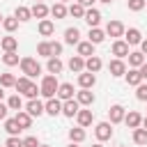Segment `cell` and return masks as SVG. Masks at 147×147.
<instances>
[{
    "label": "cell",
    "mask_w": 147,
    "mask_h": 147,
    "mask_svg": "<svg viewBox=\"0 0 147 147\" xmlns=\"http://www.w3.org/2000/svg\"><path fill=\"white\" fill-rule=\"evenodd\" d=\"M21 94H25L28 99H37V94H41V90L28 78V76H23V78H16V85H14Z\"/></svg>",
    "instance_id": "obj_1"
},
{
    "label": "cell",
    "mask_w": 147,
    "mask_h": 147,
    "mask_svg": "<svg viewBox=\"0 0 147 147\" xmlns=\"http://www.w3.org/2000/svg\"><path fill=\"white\" fill-rule=\"evenodd\" d=\"M57 87H60V83H57V76L55 74H48V76H44L41 78V94L46 96V99H53L55 94H57Z\"/></svg>",
    "instance_id": "obj_2"
},
{
    "label": "cell",
    "mask_w": 147,
    "mask_h": 147,
    "mask_svg": "<svg viewBox=\"0 0 147 147\" xmlns=\"http://www.w3.org/2000/svg\"><path fill=\"white\" fill-rule=\"evenodd\" d=\"M21 71L28 76V78H34L41 74V64L34 60V57H21Z\"/></svg>",
    "instance_id": "obj_3"
},
{
    "label": "cell",
    "mask_w": 147,
    "mask_h": 147,
    "mask_svg": "<svg viewBox=\"0 0 147 147\" xmlns=\"http://www.w3.org/2000/svg\"><path fill=\"white\" fill-rule=\"evenodd\" d=\"M94 133H96L99 142L110 140V138H113V124H110V122H99V124H96V129H94Z\"/></svg>",
    "instance_id": "obj_4"
},
{
    "label": "cell",
    "mask_w": 147,
    "mask_h": 147,
    "mask_svg": "<svg viewBox=\"0 0 147 147\" xmlns=\"http://www.w3.org/2000/svg\"><path fill=\"white\" fill-rule=\"evenodd\" d=\"M83 21H85L90 28H96V25L101 23V11H99V9H94V7H90V9H85Z\"/></svg>",
    "instance_id": "obj_5"
},
{
    "label": "cell",
    "mask_w": 147,
    "mask_h": 147,
    "mask_svg": "<svg viewBox=\"0 0 147 147\" xmlns=\"http://www.w3.org/2000/svg\"><path fill=\"white\" fill-rule=\"evenodd\" d=\"M78 110H80V103H78L76 99H67V101H62V115H67V117H76Z\"/></svg>",
    "instance_id": "obj_6"
},
{
    "label": "cell",
    "mask_w": 147,
    "mask_h": 147,
    "mask_svg": "<svg viewBox=\"0 0 147 147\" xmlns=\"http://www.w3.org/2000/svg\"><path fill=\"white\" fill-rule=\"evenodd\" d=\"M94 83H96V76H94L92 71H80V74H78V85H80V87L92 90Z\"/></svg>",
    "instance_id": "obj_7"
},
{
    "label": "cell",
    "mask_w": 147,
    "mask_h": 147,
    "mask_svg": "<svg viewBox=\"0 0 147 147\" xmlns=\"http://www.w3.org/2000/svg\"><path fill=\"white\" fill-rule=\"evenodd\" d=\"M25 110H28L32 117H39L41 113H46V103H41L39 99H30L28 106H25Z\"/></svg>",
    "instance_id": "obj_8"
},
{
    "label": "cell",
    "mask_w": 147,
    "mask_h": 147,
    "mask_svg": "<svg viewBox=\"0 0 147 147\" xmlns=\"http://www.w3.org/2000/svg\"><path fill=\"white\" fill-rule=\"evenodd\" d=\"M108 115H110V124H119V122H124V115H126V110H124V106L115 103V106H110Z\"/></svg>",
    "instance_id": "obj_9"
},
{
    "label": "cell",
    "mask_w": 147,
    "mask_h": 147,
    "mask_svg": "<svg viewBox=\"0 0 147 147\" xmlns=\"http://www.w3.org/2000/svg\"><path fill=\"white\" fill-rule=\"evenodd\" d=\"M124 32H126V30H124V25H122L119 21H110V23L106 25V34H108V37H124Z\"/></svg>",
    "instance_id": "obj_10"
},
{
    "label": "cell",
    "mask_w": 147,
    "mask_h": 147,
    "mask_svg": "<svg viewBox=\"0 0 147 147\" xmlns=\"http://www.w3.org/2000/svg\"><path fill=\"white\" fill-rule=\"evenodd\" d=\"M124 41H126L129 46H136V44H140V41H142V34H140V30H138V28H129V30L124 32Z\"/></svg>",
    "instance_id": "obj_11"
},
{
    "label": "cell",
    "mask_w": 147,
    "mask_h": 147,
    "mask_svg": "<svg viewBox=\"0 0 147 147\" xmlns=\"http://www.w3.org/2000/svg\"><path fill=\"white\" fill-rule=\"evenodd\" d=\"M113 55H117L119 60H122V57H129V44H126L124 39H117V41L113 44Z\"/></svg>",
    "instance_id": "obj_12"
},
{
    "label": "cell",
    "mask_w": 147,
    "mask_h": 147,
    "mask_svg": "<svg viewBox=\"0 0 147 147\" xmlns=\"http://www.w3.org/2000/svg\"><path fill=\"white\" fill-rule=\"evenodd\" d=\"M76 101H78L80 106H92V103H94V94H92V90L80 87V92L76 94Z\"/></svg>",
    "instance_id": "obj_13"
},
{
    "label": "cell",
    "mask_w": 147,
    "mask_h": 147,
    "mask_svg": "<svg viewBox=\"0 0 147 147\" xmlns=\"http://www.w3.org/2000/svg\"><path fill=\"white\" fill-rule=\"evenodd\" d=\"M124 122H126L129 129H138V126H142V117H140V113H136V110L126 113V115H124Z\"/></svg>",
    "instance_id": "obj_14"
},
{
    "label": "cell",
    "mask_w": 147,
    "mask_h": 147,
    "mask_svg": "<svg viewBox=\"0 0 147 147\" xmlns=\"http://www.w3.org/2000/svg\"><path fill=\"white\" fill-rule=\"evenodd\" d=\"M108 69H110V74H113L115 78H119V76H124V74H126V64H124L119 57H117V60H113V62L108 64Z\"/></svg>",
    "instance_id": "obj_15"
},
{
    "label": "cell",
    "mask_w": 147,
    "mask_h": 147,
    "mask_svg": "<svg viewBox=\"0 0 147 147\" xmlns=\"http://www.w3.org/2000/svg\"><path fill=\"white\" fill-rule=\"evenodd\" d=\"M57 96H60V101L74 99V85H71V83H60V87H57Z\"/></svg>",
    "instance_id": "obj_16"
},
{
    "label": "cell",
    "mask_w": 147,
    "mask_h": 147,
    "mask_svg": "<svg viewBox=\"0 0 147 147\" xmlns=\"http://www.w3.org/2000/svg\"><path fill=\"white\" fill-rule=\"evenodd\" d=\"M53 32H55V23L48 21V18H41V21H39V34H41V37H51Z\"/></svg>",
    "instance_id": "obj_17"
},
{
    "label": "cell",
    "mask_w": 147,
    "mask_h": 147,
    "mask_svg": "<svg viewBox=\"0 0 147 147\" xmlns=\"http://www.w3.org/2000/svg\"><path fill=\"white\" fill-rule=\"evenodd\" d=\"M147 60H145V53L142 51H136V53H129V64L133 67V69H140L142 64H145Z\"/></svg>",
    "instance_id": "obj_18"
},
{
    "label": "cell",
    "mask_w": 147,
    "mask_h": 147,
    "mask_svg": "<svg viewBox=\"0 0 147 147\" xmlns=\"http://www.w3.org/2000/svg\"><path fill=\"white\" fill-rule=\"evenodd\" d=\"M46 113H48V115H53V117H55V115H60V113H62V101H60V99H55V96H53V99H48V101H46Z\"/></svg>",
    "instance_id": "obj_19"
},
{
    "label": "cell",
    "mask_w": 147,
    "mask_h": 147,
    "mask_svg": "<svg viewBox=\"0 0 147 147\" xmlns=\"http://www.w3.org/2000/svg\"><path fill=\"white\" fill-rule=\"evenodd\" d=\"M76 46H78V55H83V57L94 55V44H92L90 39H87V41H78Z\"/></svg>",
    "instance_id": "obj_20"
},
{
    "label": "cell",
    "mask_w": 147,
    "mask_h": 147,
    "mask_svg": "<svg viewBox=\"0 0 147 147\" xmlns=\"http://www.w3.org/2000/svg\"><path fill=\"white\" fill-rule=\"evenodd\" d=\"M101 67H103V62H101V57H96V55H90V57L85 60V69L92 71V74H96Z\"/></svg>",
    "instance_id": "obj_21"
},
{
    "label": "cell",
    "mask_w": 147,
    "mask_h": 147,
    "mask_svg": "<svg viewBox=\"0 0 147 147\" xmlns=\"http://www.w3.org/2000/svg\"><path fill=\"white\" fill-rule=\"evenodd\" d=\"M124 76H126V83H129V85H133V87H138V85L145 80V78H142V74H140V69H131V71H129V74H124Z\"/></svg>",
    "instance_id": "obj_22"
},
{
    "label": "cell",
    "mask_w": 147,
    "mask_h": 147,
    "mask_svg": "<svg viewBox=\"0 0 147 147\" xmlns=\"http://www.w3.org/2000/svg\"><path fill=\"white\" fill-rule=\"evenodd\" d=\"M16 122H18L21 129H30V126H32V115H30L28 110H25V113L18 110V113H16Z\"/></svg>",
    "instance_id": "obj_23"
},
{
    "label": "cell",
    "mask_w": 147,
    "mask_h": 147,
    "mask_svg": "<svg viewBox=\"0 0 147 147\" xmlns=\"http://www.w3.org/2000/svg\"><path fill=\"white\" fill-rule=\"evenodd\" d=\"M64 41L71 44V46L78 44V41H80V32H78V28H67V30H64Z\"/></svg>",
    "instance_id": "obj_24"
},
{
    "label": "cell",
    "mask_w": 147,
    "mask_h": 147,
    "mask_svg": "<svg viewBox=\"0 0 147 147\" xmlns=\"http://www.w3.org/2000/svg\"><path fill=\"white\" fill-rule=\"evenodd\" d=\"M0 46H2L5 53L16 51V48H18V39H16V37H2V39H0Z\"/></svg>",
    "instance_id": "obj_25"
},
{
    "label": "cell",
    "mask_w": 147,
    "mask_h": 147,
    "mask_svg": "<svg viewBox=\"0 0 147 147\" xmlns=\"http://www.w3.org/2000/svg\"><path fill=\"white\" fill-rule=\"evenodd\" d=\"M69 69H71L74 74H80V71L85 69V60H83V55H74V57L69 60Z\"/></svg>",
    "instance_id": "obj_26"
},
{
    "label": "cell",
    "mask_w": 147,
    "mask_h": 147,
    "mask_svg": "<svg viewBox=\"0 0 147 147\" xmlns=\"http://www.w3.org/2000/svg\"><path fill=\"white\" fill-rule=\"evenodd\" d=\"M62 67H64V64H62V60H60V57H55V55H53V57H48V64H46L48 74H55V76H57V74L62 71Z\"/></svg>",
    "instance_id": "obj_27"
},
{
    "label": "cell",
    "mask_w": 147,
    "mask_h": 147,
    "mask_svg": "<svg viewBox=\"0 0 147 147\" xmlns=\"http://www.w3.org/2000/svg\"><path fill=\"white\" fill-rule=\"evenodd\" d=\"M51 14V9L44 5V2H34V7H32V16L34 18H46Z\"/></svg>",
    "instance_id": "obj_28"
},
{
    "label": "cell",
    "mask_w": 147,
    "mask_h": 147,
    "mask_svg": "<svg viewBox=\"0 0 147 147\" xmlns=\"http://www.w3.org/2000/svg\"><path fill=\"white\" fill-rule=\"evenodd\" d=\"M5 131H7L9 136H18V131H23V129L18 126L16 117H9V119H5Z\"/></svg>",
    "instance_id": "obj_29"
},
{
    "label": "cell",
    "mask_w": 147,
    "mask_h": 147,
    "mask_svg": "<svg viewBox=\"0 0 147 147\" xmlns=\"http://www.w3.org/2000/svg\"><path fill=\"white\" fill-rule=\"evenodd\" d=\"M133 142H136V145H147V129H145V126L133 129Z\"/></svg>",
    "instance_id": "obj_30"
},
{
    "label": "cell",
    "mask_w": 147,
    "mask_h": 147,
    "mask_svg": "<svg viewBox=\"0 0 147 147\" xmlns=\"http://www.w3.org/2000/svg\"><path fill=\"white\" fill-rule=\"evenodd\" d=\"M87 37H90V41L96 46V44H101V41L106 39V32L99 30V28H90V34H87Z\"/></svg>",
    "instance_id": "obj_31"
},
{
    "label": "cell",
    "mask_w": 147,
    "mask_h": 147,
    "mask_svg": "<svg viewBox=\"0 0 147 147\" xmlns=\"http://www.w3.org/2000/svg\"><path fill=\"white\" fill-rule=\"evenodd\" d=\"M2 62H5L7 67H16V64H21V57H18L16 51H9V53L2 55Z\"/></svg>",
    "instance_id": "obj_32"
},
{
    "label": "cell",
    "mask_w": 147,
    "mask_h": 147,
    "mask_svg": "<svg viewBox=\"0 0 147 147\" xmlns=\"http://www.w3.org/2000/svg\"><path fill=\"white\" fill-rule=\"evenodd\" d=\"M76 119H78V124H80L83 129H85V126H90V124H92V110H78Z\"/></svg>",
    "instance_id": "obj_33"
},
{
    "label": "cell",
    "mask_w": 147,
    "mask_h": 147,
    "mask_svg": "<svg viewBox=\"0 0 147 147\" xmlns=\"http://www.w3.org/2000/svg\"><path fill=\"white\" fill-rule=\"evenodd\" d=\"M51 14H53L55 18H64V16L69 14V9L64 7V2H55V5L51 7Z\"/></svg>",
    "instance_id": "obj_34"
},
{
    "label": "cell",
    "mask_w": 147,
    "mask_h": 147,
    "mask_svg": "<svg viewBox=\"0 0 147 147\" xmlns=\"http://www.w3.org/2000/svg\"><path fill=\"white\" fill-rule=\"evenodd\" d=\"M14 16H16L21 23H23V21H30V18H32V9H28V7H16Z\"/></svg>",
    "instance_id": "obj_35"
},
{
    "label": "cell",
    "mask_w": 147,
    "mask_h": 147,
    "mask_svg": "<svg viewBox=\"0 0 147 147\" xmlns=\"http://www.w3.org/2000/svg\"><path fill=\"white\" fill-rule=\"evenodd\" d=\"M18 23H21V21H18L16 16H5V21H2V28H5L7 32H14V30L18 28Z\"/></svg>",
    "instance_id": "obj_36"
},
{
    "label": "cell",
    "mask_w": 147,
    "mask_h": 147,
    "mask_svg": "<svg viewBox=\"0 0 147 147\" xmlns=\"http://www.w3.org/2000/svg\"><path fill=\"white\" fill-rule=\"evenodd\" d=\"M7 106H9V110H21V108H23L21 94H11V96L7 99Z\"/></svg>",
    "instance_id": "obj_37"
},
{
    "label": "cell",
    "mask_w": 147,
    "mask_h": 147,
    "mask_svg": "<svg viewBox=\"0 0 147 147\" xmlns=\"http://www.w3.org/2000/svg\"><path fill=\"white\" fill-rule=\"evenodd\" d=\"M69 138H71V142H83V140H85V129H83V126L71 129V131H69Z\"/></svg>",
    "instance_id": "obj_38"
},
{
    "label": "cell",
    "mask_w": 147,
    "mask_h": 147,
    "mask_svg": "<svg viewBox=\"0 0 147 147\" xmlns=\"http://www.w3.org/2000/svg\"><path fill=\"white\" fill-rule=\"evenodd\" d=\"M69 14H71L74 18H83V16H85V7L78 5V2H74V5L69 7Z\"/></svg>",
    "instance_id": "obj_39"
},
{
    "label": "cell",
    "mask_w": 147,
    "mask_h": 147,
    "mask_svg": "<svg viewBox=\"0 0 147 147\" xmlns=\"http://www.w3.org/2000/svg\"><path fill=\"white\" fill-rule=\"evenodd\" d=\"M37 53H39L41 57H53V53H51V41H41V44L37 46Z\"/></svg>",
    "instance_id": "obj_40"
},
{
    "label": "cell",
    "mask_w": 147,
    "mask_h": 147,
    "mask_svg": "<svg viewBox=\"0 0 147 147\" xmlns=\"http://www.w3.org/2000/svg\"><path fill=\"white\" fill-rule=\"evenodd\" d=\"M0 85L2 87H14L16 85V78L11 74H0Z\"/></svg>",
    "instance_id": "obj_41"
},
{
    "label": "cell",
    "mask_w": 147,
    "mask_h": 147,
    "mask_svg": "<svg viewBox=\"0 0 147 147\" xmlns=\"http://www.w3.org/2000/svg\"><path fill=\"white\" fill-rule=\"evenodd\" d=\"M126 5H129V9H131V11H140V9H145V7H147V0H129Z\"/></svg>",
    "instance_id": "obj_42"
},
{
    "label": "cell",
    "mask_w": 147,
    "mask_h": 147,
    "mask_svg": "<svg viewBox=\"0 0 147 147\" xmlns=\"http://www.w3.org/2000/svg\"><path fill=\"white\" fill-rule=\"evenodd\" d=\"M136 96H138V101H147V85L145 83H140L136 87Z\"/></svg>",
    "instance_id": "obj_43"
},
{
    "label": "cell",
    "mask_w": 147,
    "mask_h": 147,
    "mask_svg": "<svg viewBox=\"0 0 147 147\" xmlns=\"http://www.w3.org/2000/svg\"><path fill=\"white\" fill-rule=\"evenodd\" d=\"M5 145H7V147H23V140H21L18 136H9Z\"/></svg>",
    "instance_id": "obj_44"
},
{
    "label": "cell",
    "mask_w": 147,
    "mask_h": 147,
    "mask_svg": "<svg viewBox=\"0 0 147 147\" xmlns=\"http://www.w3.org/2000/svg\"><path fill=\"white\" fill-rule=\"evenodd\" d=\"M23 147H39V140H37L34 136H28V138L23 140Z\"/></svg>",
    "instance_id": "obj_45"
},
{
    "label": "cell",
    "mask_w": 147,
    "mask_h": 147,
    "mask_svg": "<svg viewBox=\"0 0 147 147\" xmlns=\"http://www.w3.org/2000/svg\"><path fill=\"white\" fill-rule=\"evenodd\" d=\"M51 53L57 57V55L62 53V44H57V41H51Z\"/></svg>",
    "instance_id": "obj_46"
},
{
    "label": "cell",
    "mask_w": 147,
    "mask_h": 147,
    "mask_svg": "<svg viewBox=\"0 0 147 147\" xmlns=\"http://www.w3.org/2000/svg\"><path fill=\"white\" fill-rule=\"evenodd\" d=\"M7 110H9V106L0 101V119H7Z\"/></svg>",
    "instance_id": "obj_47"
},
{
    "label": "cell",
    "mask_w": 147,
    "mask_h": 147,
    "mask_svg": "<svg viewBox=\"0 0 147 147\" xmlns=\"http://www.w3.org/2000/svg\"><path fill=\"white\" fill-rule=\"evenodd\" d=\"M76 2H78V5H83V7L87 9V7H92V2H94V0H76Z\"/></svg>",
    "instance_id": "obj_48"
},
{
    "label": "cell",
    "mask_w": 147,
    "mask_h": 147,
    "mask_svg": "<svg viewBox=\"0 0 147 147\" xmlns=\"http://www.w3.org/2000/svg\"><path fill=\"white\" fill-rule=\"evenodd\" d=\"M140 51L147 55V39H142V41H140Z\"/></svg>",
    "instance_id": "obj_49"
},
{
    "label": "cell",
    "mask_w": 147,
    "mask_h": 147,
    "mask_svg": "<svg viewBox=\"0 0 147 147\" xmlns=\"http://www.w3.org/2000/svg\"><path fill=\"white\" fill-rule=\"evenodd\" d=\"M140 74H142V78H147V62L140 67Z\"/></svg>",
    "instance_id": "obj_50"
},
{
    "label": "cell",
    "mask_w": 147,
    "mask_h": 147,
    "mask_svg": "<svg viewBox=\"0 0 147 147\" xmlns=\"http://www.w3.org/2000/svg\"><path fill=\"white\" fill-rule=\"evenodd\" d=\"M2 96H5V87L0 85V101H2Z\"/></svg>",
    "instance_id": "obj_51"
},
{
    "label": "cell",
    "mask_w": 147,
    "mask_h": 147,
    "mask_svg": "<svg viewBox=\"0 0 147 147\" xmlns=\"http://www.w3.org/2000/svg\"><path fill=\"white\" fill-rule=\"evenodd\" d=\"M67 147H78V142H69V145H67Z\"/></svg>",
    "instance_id": "obj_52"
},
{
    "label": "cell",
    "mask_w": 147,
    "mask_h": 147,
    "mask_svg": "<svg viewBox=\"0 0 147 147\" xmlns=\"http://www.w3.org/2000/svg\"><path fill=\"white\" fill-rule=\"evenodd\" d=\"M142 126H145V129H147V117H142Z\"/></svg>",
    "instance_id": "obj_53"
},
{
    "label": "cell",
    "mask_w": 147,
    "mask_h": 147,
    "mask_svg": "<svg viewBox=\"0 0 147 147\" xmlns=\"http://www.w3.org/2000/svg\"><path fill=\"white\" fill-rule=\"evenodd\" d=\"M99 2H106V5H110V2H113V0H99Z\"/></svg>",
    "instance_id": "obj_54"
},
{
    "label": "cell",
    "mask_w": 147,
    "mask_h": 147,
    "mask_svg": "<svg viewBox=\"0 0 147 147\" xmlns=\"http://www.w3.org/2000/svg\"><path fill=\"white\" fill-rule=\"evenodd\" d=\"M92 147H103V145H101V142H96V145H92Z\"/></svg>",
    "instance_id": "obj_55"
},
{
    "label": "cell",
    "mask_w": 147,
    "mask_h": 147,
    "mask_svg": "<svg viewBox=\"0 0 147 147\" xmlns=\"http://www.w3.org/2000/svg\"><path fill=\"white\" fill-rule=\"evenodd\" d=\"M2 21H5V16H2V14H0V23H2Z\"/></svg>",
    "instance_id": "obj_56"
},
{
    "label": "cell",
    "mask_w": 147,
    "mask_h": 147,
    "mask_svg": "<svg viewBox=\"0 0 147 147\" xmlns=\"http://www.w3.org/2000/svg\"><path fill=\"white\" fill-rule=\"evenodd\" d=\"M39 147H51V145H39Z\"/></svg>",
    "instance_id": "obj_57"
},
{
    "label": "cell",
    "mask_w": 147,
    "mask_h": 147,
    "mask_svg": "<svg viewBox=\"0 0 147 147\" xmlns=\"http://www.w3.org/2000/svg\"><path fill=\"white\" fill-rule=\"evenodd\" d=\"M34 2H44V0H34Z\"/></svg>",
    "instance_id": "obj_58"
},
{
    "label": "cell",
    "mask_w": 147,
    "mask_h": 147,
    "mask_svg": "<svg viewBox=\"0 0 147 147\" xmlns=\"http://www.w3.org/2000/svg\"><path fill=\"white\" fill-rule=\"evenodd\" d=\"M57 2H67V0H57Z\"/></svg>",
    "instance_id": "obj_59"
},
{
    "label": "cell",
    "mask_w": 147,
    "mask_h": 147,
    "mask_svg": "<svg viewBox=\"0 0 147 147\" xmlns=\"http://www.w3.org/2000/svg\"><path fill=\"white\" fill-rule=\"evenodd\" d=\"M119 147H124V145H119Z\"/></svg>",
    "instance_id": "obj_60"
},
{
    "label": "cell",
    "mask_w": 147,
    "mask_h": 147,
    "mask_svg": "<svg viewBox=\"0 0 147 147\" xmlns=\"http://www.w3.org/2000/svg\"><path fill=\"white\" fill-rule=\"evenodd\" d=\"M5 147H7V145H5Z\"/></svg>",
    "instance_id": "obj_61"
}]
</instances>
